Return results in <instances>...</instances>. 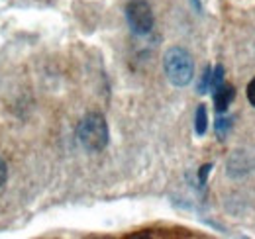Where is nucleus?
Segmentation results:
<instances>
[{
  "label": "nucleus",
  "mask_w": 255,
  "mask_h": 239,
  "mask_svg": "<svg viewBox=\"0 0 255 239\" xmlns=\"http://www.w3.org/2000/svg\"><path fill=\"white\" fill-rule=\"evenodd\" d=\"M77 137H79V143L91 153L106 149L110 141V129H108L106 118L98 112H89L77 125Z\"/></svg>",
  "instance_id": "1"
},
{
  "label": "nucleus",
  "mask_w": 255,
  "mask_h": 239,
  "mask_svg": "<svg viewBox=\"0 0 255 239\" xmlns=\"http://www.w3.org/2000/svg\"><path fill=\"white\" fill-rule=\"evenodd\" d=\"M163 69L171 85L187 87L194 77V61L185 47H171L163 57Z\"/></svg>",
  "instance_id": "2"
},
{
  "label": "nucleus",
  "mask_w": 255,
  "mask_h": 239,
  "mask_svg": "<svg viewBox=\"0 0 255 239\" xmlns=\"http://www.w3.org/2000/svg\"><path fill=\"white\" fill-rule=\"evenodd\" d=\"M126 20L135 35H147L155 26V16L147 0H129L126 4Z\"/></svg>",
  "instance_id": "3"
},
{
  "label": "nucleus",
  "mask_w": 255,
  "mask_h": 239,
  "mask_svg": "<svg viewBox=\"0 0 255 239\" xmlns=\"http://www.w3.org/2000/svg\"><path fill=\"white\" fill-rule=\"evenodd\" d=\"M212 96H214V108H216V112L218 114H222L228 110V106H230V102L234 100V96H236V90L232 85H228L226 81H224L220 87H216V89H212Z\"/></svg>",
  "instance_id": "4"
},
{
  "label": "nucleus",
  "mask_w": 255,
  "mask_h": 239,
  "mask_svg": "<svg viewBox=\"0 0 255 239\" xmlns=\"http://www.w3.org/2000/svg\"><path fill=\"white\" fill-rule=\"evenodd\" d=\"M206 129H208V112L204 104H198L196 114H194V131L196 135H204Z\"/></svg>",
  "instance_id": "5"
},
{
  "label": "nucleus",
  "mask_w": 255,
  "mask_h": 239,
  "mask_svg": "<svg viewBox=\"0 0 255 239\" xmlns=\"http://www.w3.org/2000/svg\"><path fill=\"white\" fill-rule=\"evenodd\" d=\"M214 129H216V133L220 135V139H224V137H226V133L232 129V120L218 118L216 120V123H214Z\"/></svg>",
  "instance_id": "6"
},
{
  "label": "nucleus",
  "mask_w": 255,
  "mask_h": 239,
  "mask_svg": "<svg viewBox=\"0 0 255 239\" xmlns=\"http://www.w3.org/2000/svg\"><path fill=\"white\" fill-rule=\"evenodd\" d=\"M212 85V67H206L204 73H202V79H200V85H198V92L204 94L206 90L210 89Z\"/></svg>",
  "instance_id": "7"
},
{
  "label": "nucleus",
  "mask_w": 255,
  "mask_h": 239,
  "mask_svg": "<svg viewBox=\"0 0 255 239\" xmlns=\"http://www.w3.org/2000/svg\"><path fill=\"white\" fill-rule=\"evenodd\" d=\"M6 180H8V165H6V161L0 157V188L6 184Z\"/></svg>",
  "instance_id": "8"
},
{
  "label": "nucleus",
  "mask_w": 255,
  "mask_h": 239,
  "mask_svg": "<svg viewBox=\"0 0 255 239\" xmlns=\"http://www.w3.org/2000/svg\"><path fill=\"white\" fill-rule=\"evenodd\" d=\"M248 100H250V104L255 108V77L250 81V85H248Z\"/></svg>",
  "instance_id": "9"
},
{
  "label": "nucleus",
  "mask_w": 255,
  "mask_h": 239,
  "mask_svg": "<svg viewBox=\"0 0 255 239\" xmlns=\"http://www.w3.org/2000/svg\"><path fill=\"white\" fill-rule=\"evenodd\" d=\"M210 169H212V165H204V167L200 169V173H198V180H200V184H206V179H208Z\"/></svg>",
  "instance_id": "10"
}]
</instances>
